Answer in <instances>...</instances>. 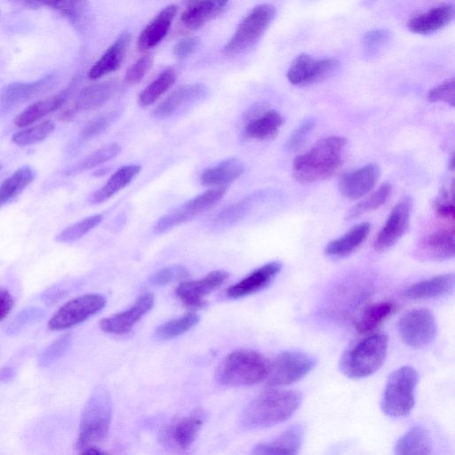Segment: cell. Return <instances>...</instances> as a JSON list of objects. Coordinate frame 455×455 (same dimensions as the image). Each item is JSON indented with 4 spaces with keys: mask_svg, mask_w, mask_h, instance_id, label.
Wrapping results in <instances>:
<instances>
[{
    "mask_svg": "<svg viewBox=\"0 0 455 455\" xmlns=\"http://www.w3.org/2000/svg\"><path fill=\"white\" fill-rule=\"evenodd\" d=\"M270 388L246 405L240 417L243 428L257 430L274 427L286 421L298 410L302 402L300 392Z\"/></svg>",
    "mask_w": 455,
    "mask_h": 455,
    "instance_id": "cell-1",
    "label": "cell"
},
{
    "mask_svg": "<svg viewBox=\"0 0 455 455\" xmlns=\"http://www.w3.org/2000/svg\"><path fill=\"white\" fill-rule=\"evenodd\" d=\"M347 140L331 136L317 141L310 149L298 156L292 174L299 181L315 182L332 177L339 169Z\"/></svg>",
    "mask_w": 455,
    "mask_h": 455,
    "instance_id": "cell-2",
    "label": "cell"
},
{
    "mask_svg": "<svg viewBox=\"0 0 455 455\" xmlns=\"http://www.w3.org/2000/svg\"><path fill=\"white\" fill-rule=\"evenodd\" d=\"M387 347V334L368 335L342 354L339 363V370L349 379L367 378L382 366Z\"/></svg>",
    "mask_w": 455,
    "mask_h": 455,
    "instance_id": "cell-3",
    "label": "cell"
},
{
    "mask_svg": "<svg viewBox=\"0 0 455 455\" xmlns=\"http://www.w3.org/2000/svg\"><path fill=\"white\" fill-rule=\"evenodd\" d=\"M112 419V401L108 390L101 385L93 388L80 418L76 448L95 445L108 435Z\"/></svg>",
    "mask_w": 455,
    "mask_h": 455,
    "instance_id": "cell-4",
    "label": "cell"
},
{
    "mask_svg": "<svg viewBox=\"0 0 455 455\" xmlns=\"http://www.w3.org/2000/svg\"><path fill=\"white\" fill-rule=\"evenodd\" d=\"M268 361L251 350H236L228 354L219 364L216 381L228 387L251 386L267 378Z\"/></svg>",
    "mask_w": 455,
    "mask_h": 455,
    "instance_id": "cell-5",
    "label": "cell"
},
{
    "mask_svg": "<svg viewBox=\"0 0 455 455\" xmlns=\"http://www.w3.org/2000/svg\"><path fill=\"white\" fill-rule=\"evenodd\" d=\"M418 381V371L409 365L402 366L390 373L380 403L383 413L392 418L409 415L415 405Z\"/></svg>",
    "mask_w": 455,
    "mask_h": 455,
    "instance_id": "cell-6",
    "label": "cell"
},
{
    "mask_svg": "<svg viewBox=\"0 0 455 455\" xmlns=\"http://www.w3.org/2000/svg\"><path fill=\"white\" fill-rule=\"evenodd\" d=\"M275 13V7L270 4L255 6L238 25L225 45V52L228 55H237L251 49L265 34Z\"/></svg>",
    "mask_w": 455,
    "mask_h": 455,
    "instance_id": "cell-7",
    "label": "cell"
},
{
    "mask_svg": "<svg viewBox=\"0 0 455 455\" xmlns=\"http://www.w3.org/2000/svg\"><path fill=\"white\" fill-rule=\"evenodd\" d=\"M316 363L317 359L307 352L283 351L269 364L267 385L269 387H279L295 383L306 377Z\"/></svg>",
    "mask_w": 455,
    "mask_h": 455,
    "instance_id": "cell-8",
    "label": "cell"
},
{
    "mask_svg": "<svg viewBox=\"0 0 455 455\" xmlns=\"http://www.w3.org/2000/svg\"><path fill=\"white\" fill-rule=\"evenodd\" d=\"M227 186L215 187L193 197L162 216L154 227L156 233H164L212 208L226 194Z\"/></svg>",
    "mask_w": 455,
    "mask_h": 455,
    "instance_id": "cell-9",
    "label": "cell"
},
{
    "mask_svg": "<svg viewBox=\"0 0 455 455\" xmlns=\"http://www.w3.org/2000/svg\"><path fill=\"white\" fill-rule=\"evenodd\" d=\"M106 298L98 293L84 294L72 299L61 306L48 322L52 331H61L79 324L100 311Z\"/></svg>",
    "mask_w": 455,
    "mask_h": 455,
    "instance_id": "cell-10",
    "label": "cell"
},
{
    "mask_svg": "<svg viewBox=\"0 0 455 455\" xmlns=\"http://www.w3.org/2000/svg\"><path fill=\"white\" fill-rule=\"evenodd\" d=\"M398 332L404 344L410 347L422 348L435 339L437 334L436 320L428 309H412L400 318Z\"/></svg>",
    "mask_w": 455,
    "mask_h": 455,
    "instance_id": "cell-11",
    "label": "cell"
},
{
    "mask_svg": "<svg viewBox=\"0 0 455 455\" xmlns=\"http://www.w3.org/2000/svg\"><path fill=\"white\" fill-rule=\"evenodd\" d=\"M339 66V62L335 58L314 59L307 53H300L291 62L286 77L293 85H310L328 78Z\"/></svg>",
    "mask_w": 455,
    "mask_h": 455,
    "instance_id": "cell-12",
    "label": "cell"
},
{
    "mask_svg": "<svg viewBox=\"0 0 455 455\" xmlns=\"http://www.w3.org/2000/svg\"><path fill=\"white\" fill-rule=\"evenodd\" d=\"M411 205V197L403 196L394 206L375 237L373 247L376 251H384L388 250L403 236L409 228Z\"/></svg>",
    "mask_w": 455,
    "mask_h": 455,
    "instance_id": "cell-13",
    "label": "cell"
},
{
    "mask_svg": "<svg viewBox=\"0 0 455 455\" xmlns=\"http://www.w3.org/2000/svg\"><path fill=\"white\" fill-rule=\"evenodd\" d=\"M55 80L54 74H48L32 82H15L5 85L0 91V116L47 90Z\"/></svg>",
    "mask_w": 455,
    "mask_h": 455,
    "instance_id": "cell-14",
    "label": "cell"
},
{
    "mask_svg": "<svg viewBox=\"0 0 455 455\" xmlns=\"http://www.w3.org/2000/svg\"><path fill=\"white\" fill-rule=\"evenodd\" d=\"M228 277L226 271H212L201 279L181 283L176 288V295L186 307H200L204 304V298L221 286Z\"/></svg>",
    "mask_w": 455,
    "mask_h": 455,
    "instance_id": "cell-15",
    "label": "cell"
},
{
    "mask_svg": "<svg viewBox=\"0 0 455 455\" xmlns=\"http://www.w3.org/2000/svg\"><path fill=\"white\" fill-rule=\"evenodd\" d=\"M155 297L152 293L141 294L124 311L101 319L100 329L108 333L124 334L132 328L153 307Z\"/></svg>",
    "mask_w": 455,
    "mask_h": 455,
    "instance_id": "cell-16",
    "label": "cell"
},
{
    "mask_svg": "<svg viewBox=\"0 0 455 455\" xmlns=\"http://www.w3.org/2000/svg\"><path fill=\"white\" fill-rule=\"evenodd\" d=\"M379 176V167L375 164H368L342 175L339 189L347 199H359L371 191Z\"/></svg>",
    "mask_w": 455,
    "mask_h": 455,
    "instance_id": "cell-17",
    "label": "cell"
},
{
    "mask_svg": "<svg viewBox=\"0 0 455 455\" xmlns=\"http://www.w3.org/2000/svg\"><path fill=\"white\" fill-rule=\"evenodd\" d=\"M282 269V263L275 260L256 268L247 276L230 286L227 296L230 299H241L256 293L269 285Z\"/></svg>",
    "mask_w": 455,
    "mask_h": 455,
    "instance_id": "cell-18",
    "label": "cell"
},
{
    "mask_svg": "<svg viewBox=\"0 0 455 455\" xmlns=\"http://www.w3.org/2000/svg\"><path fill=\"white\" fill-rule=\"evenodd\" d=\"M455 240L453 228L435 230L420 239L417 254L428 260H445L453 258Z\"/></svg>",
    "mask_w": 455,
    "mask_h": 455,
    "instance_id": "cell-19",
    "label": "cell"
},
{
    "mask_svg": "<svg viewBox=\"0 0 455 455\" xmlns=\"http://www.w3.org/2000/svg\"><path fill=\"white\" fill-rule=\"evenodd\" d=\"M454 15L453 5L443 4L411 18L407 22V28L413 34L431 35L449 25Z\"/></svg>",
    "mask_w": 455,
    "mask_h": 455,
    "instance_id": "cell-20",
    "label": "cell"
},
{
    "mask_svg": "<svg viewBox=\"0 0 455 455\" xmlns=\"http://www.w3.org/2000/svg\"><path fill=\"white\" fill-rule=\"evenodd\" d=\"M228 0H187L180 20L186 28L198 29L223 12Z\"/></svg>",
    "mask_w": 455,
    "mask_h": 455,
    "instance_id": "cell-21",
    "label": "cell"
},
{
    "mask_svg": "<svg viewBox=\"0 0 455 455\" xmlns=\"http://www.w3.org/2000/svg\"><path fill=\"white\" fill-rule=\"evenodd\" d=\"M302 426L294 424L269 442L254 446L253 454H297L303 442Z\"/></svg>",
    "mask_w": 455,
    "mask_h": 455,
    "instance_id": "cell-22",
    "label": "cell"
},
{
    "mask_svg": "<svg viewBox=\"0 0 455 455\" xmlns=\"http://www.w3.org/2000/svg\"><path fill=\"white\" fill-rule=\"evenodd\" d=\"M174 4L164 7L141 31L138 38V47L141 51L157 45L167 35L177 13Z\"/></svg>",
    "mask_w": 455,
    "mask_h": 455,
    "instance_id": "cell-23",
    "label": "cell"
},
{
    "mask_svg": "<svg viewBox=\"0 0 455 455\" xmlns=\"http://www.w3.org/2000/svg\"><path fill=\"white\" fill-rule=\"evenodd\" d=\"M131 41V34L123 32L104 54L94 63L88 73L91 79H98L116 71L123 62Z\"/></svg>",
    "mask_w": 455,
    "mask_h": 455,
    "instance_id": "cell-24",
    "label": "cell"
},
{
    "mask_svg": "<svg viewBox=\"0 0 455 455\" xmlns=\"http://www.w3.org/2000/svg\"><path fill=\"white\" fill-rule=\"evenodd\" d=\"M454 291V274H443L411 285L404 295L411 299H435L447 296Z\"/></svg>",
    "mask_w": 455,
    "mask_h": 455,
    "instance_id": "cell-25",
    "label": "cell"
},
{
    "mask_svg": "<svg viewBox=\"0 0 455 455\" xmlns=\"http://www.w3.org/2000/svg\"><path fill=\"white\" fill-rule=\"evenodd\" d=\"M206 92V88L201 84H192L180 86L170 93L154 110L157 118H165L173 115L177 110L188 102L200 99Z\"/></svg>",
    "mask_w": 455,
    "mask_h": 455,
    "instance_id": "cell-26",
    "label": "cell"
},
{
    "mask_svg": "<svg viewBox=\"0 0 455 455\" xmlns=\"http://www.w3.org/2000/svg\"><path fill=\"white\" fill-rule=\"evenodd\" d=\"M371 225L368 222L360 223L346 234L328 243L324 254L330 258L340 259L354 252L366 239Z\"/></svg>",
    "mask_w": 455,
    "mask_h": 455,
    "instance_id": "cell-27",
    "label": "cell"
},
{
    "mask_svg": "<svg viewBox=\"0 0 455 455\" xmlns=\"http://www.w3.org/2000/svg\"><path fill=\"white\" fill-rule=\"evenodd\" d=\"M70 93V88H66L59 93L29 105L15 118L18 127L28 126L42 119L50 113L59 109L64 105Z\"/></svg>",
    "mask_w": 455,
    "mask_h": 455,
    "instance_id": "cell-28",
    "label": "cell"
},
{
    "mask_svg": "<svg viewBox=\"0 0 455 455\" xmlns=\"http://www.w3.org/2000/svg\"><path fill=\"white\" fill-rule=\"evenodd\" d=\"M433 440L423 427H412L395 444L397 455H428L432 453Z\"/></svg>",
    "mask_w": 455,
    "mask_h": 455,
    "instance_id": "cell-29",
    "label": "cell"
},
{
    "mask_svg": "<svg viewBox=\"0 0 455 455\" xmlns=\"http://www.w3.org/2000/svg\"><path fill=\"white\" fill-rule=\"evenodd\" d=\"M140 166L138 164L122 166L111 175L100 188L90 195L88 198L89 202L96 204L109 199L118 191L129 185L140 173Z\"/></svg>",
    "mask_w": 455,
    "mask_h": 455,
    "instance_id": "cell-30",
    "label": "cell"
},
{
    "mask_svg": "<svg viewBox=\"0 0 455 455\" xmlns=\"http://www.w3.org/2000/svg\"><path fill=\"white\" fill-rule=\"evenodd\" d=\"M283 123L281 114L275 109H268L252 118L246 124L243 133L246 138L266 140L275 138Z\"/></svg>",
    "mask_w": 455,
    "mask_h": 455,
    "instance_id": "cell-31",
    "label": "cell"
},
{
    "mask_svg": "<svg viewBox=\"0 0 455 455\" xmlns=\"http://www.w3.org/2000/svg\"><path fill=\"white\" fill-rule=\"evenodd\" d=\"M243 170V164L238 159L228 158L204 170L200 176V183L205 187L227 186L240 177Z\"/></svg>",
    "mask_w": 455,
    "mask_h": 455,
    "instance_id": "cell-32",
    "label": "cell"
},
{
    "mask_svg": "<svg viewBox=\"0 0 455 455\" xmlns=\"http://www.w3.org/2000/svg\"><path fill=\"white\" fill-rule=\"evenodd\" d=\"M116 90V84L111 81L89 85L79 92L74 108L76 111L99 108L111 99Z\"/></svg>",
    "mask_w": 455,
    "mask_h": 455,
    "instance_id": "cell-33",
    "label": "cell"
},
{
    "mask_svg": "<svg viewBox=\"0 0 455 455\" xmlns=\"http://www.w3.org/2000/svg\"><path fill=\"white\" fill-rule=\"evenodd\" d=\"M397 310V305L392 301H380L368 306L355 323L361 334H369L382 324Z\"/></svg>",
    "mask_w": 455,
    "mask_h": 455,
    "instance_id": "cell-34",
    "label": "cell"
},
{
    "mask_svg": "<svg viewBox=\"0 0 455 455\" xmlns=\"http://www.w3.org/2000/svg\"><path fill=\"white\" fill-rule=\"evenodd\" d=\"M203 423V414L199 411L182 418L171 429L172 442L180 449H188L195 442Z\"/></svg>",
    "mask_w": 455,
    "mask_h": 455,
    "instance_id": "cell-35",
    "label": "cell"
},
{
    "mask_svg": "<svg viewBox=\"0 0 455 455\" xmlns=\"http://www.w3.org/2000/svg\"><path fill=\"white\" fill-rule=\"evenodd\" d=\"M121 152V146L112 142L89 154L76 164L67 167L62 173L66 176L76 175L97 167L116 157Z\"/></svg>",
    "mask_w": 455,
    "mask_h": 455,
    "instance_id": "cell-36",
    "label": "cell"
},
{
    "mask_svg": "<svg viewBox=\"0 0 455 455\" xmlns=\"http://www.w3.org/2000/svg\"><path fill=\"white\" fill-rule=\"evenodd\" d=\"M36 173L29 166H22L0 183V207L19 196L35 179Z\"/></svg>",
    "mask_w": 455,
    "mask_h": 455,
    "instance_id": "cell-37",
    "label": "cell"
},
{
    "mask_svg": "<svg viewBox=\"0 0 455 455\" xmlns=\"http://www.w3.org/2000/svg\"><path fill=\"white\" fill-rule=\"evenodd\" d=\"M175 81V70L166 68L140 93L139 104L143 107L153 104L174 84Z\"/></svg>",
    "mask_w": 455,
    "mask_h": 455,
    "instance_id": "cell-38",
    "label": "cell"
},
{
    "mask_svg": "<svg viewBox=\"0 0 455 455\" xmlns=\"http://www.w3.org/2000/svg\"><path fill=\"white\" fill-rule=\"evenodd\" d=\"M199 321L197 314L187 313L159 325L155 331V337L161 340L176 338L193 328Z\"/></svg>",
    "mask_w": 455,
    "mask_h": 455,
    "instance_id": "cell-39",
    "label": "cell"
},
{
    "mask_svg": "<svg viewBox=\"0 0 455 455\" xmlns=\"http://www.w3.org/2000/svg\"><path fill=\"white\" fill-rule=\"evenodd\" d=\"M391 189V185L388 182L381 184L372 194L351 207L345 219L353 220L379 208L389 197Z\"/></svg>",
    "mask_w": 455,
    "mask_h": 455,
    "instance_id": "cell-40",
    "label": "cell"
},
{
    "mask_svg": "<svg viewBox=\"0 0 455 455\" xmlns=\"http://www.w3.org/2000/svg\"><path fill=\"white\" fill-rule=\"evenodd\" d=\"M259 196H250L233 204L228 205L216 216L214 224L218 227H227L240 220L250 211Z\"/></svg>",
    "mask_w": 455,
    "mask_h": 455,
    "instance_id": "cell-41",
    "label": "cell"
},
{
    "mask_svg": "<svg viewBox=\"0 0 455 455\" xmlns=\"http://www.w3.org/2000/svg\"><path fill=\"white\" fill-rule=\"evenodd\" d=\"M54 123L45 120L28 129L14 133L12 137L13 143L19 146H29L41 142L54 130Z\"/></svg>",
    "mask_w": 455,
    "mask_h": 455,
    "instance_id": "cell-42",
    "label": "cell"
},
{
    "mask_svg": "<svg viewBox=\"0 0 455 455\" xmlns=\"http://www.w3.org/2000/svg\"><path fill=\"white\" fill-rule=\"evenodd\" d=\"M101 214H94L86 217L63 229L56 236V241L65 243H73L96 228L101 222Z\"/></svg>",
    "mask_w": 455,
    "mask_h": 455,
    "instance_id": "cell-43",
    "label": "cell"
},
{
    "mask_svg": "<svg viewBox=\"0 0 455 455\" xmlns=\"http://www.w3.org/2000/svg\"><path fill=\"white\" fill-rule=\"evenodd\" d=\"M71 343V336L66 333L50 344L39 355L38 363L49 366L58 361L67 352Z\"/></svg>",
    "mask_w": 455,
    "mask_h": 455,
    "instance_id": "cell-44",
    "label": "cell"
},
{
    "mask_svg": "<svg viewBox=\"0 0 455 455\" xmlns=\"http://www.w3.org/2000/svg\"><path fill=\"white\" fill-rule=\"evenodd\" d=\"M38 3L56 10L72 22H77L83 6L82 0H38Z\"/></svg>",
    "mask_w": 455,
    "mask_h": 455,
    "instance_id": "cell-45",
    "label": "cell"
},
{
    "mask_svg": "<svg viewBox=\"0 0 455 455\" xmlns=\"http://www.w3.org/2000/svg\"><path fill=\"white\" fill-rule=\"evenodd\" d=\"M117 116V111H112L98 115L92 118L82 129V138L90 139L101 133L110 126Z\"/></svg>",
    "mask_w": 455,
    "mask_h": 455,
    "instance_id": "cell-46",
    "label": "cell"
},
{
    "mask_svg": "<svg viewBox=\"0 0 455 455\" xmlns=\"http://www.w3.org/2000/svg\"><path fill=\"white\" fill-rule=\"evenodd\" d=\"M188 275V269L181 265H174L166 267L156 273H155L150 277V283L152 285H166L172 282L181 280Z\"/></svg>",
    "mask_w": 455,
    "mask_h": 455,
    "instance_id": "cell-47",
    "label": "cell"
},
{
    "mask_svg": "<svg viewBox=\"0 0 455 455\" xmlns=\"http://www.w3.org/2000/svg\"><path fill=\"white\" fill-rule=\"evenodd\" d=\"M431 102H443L454 107L455 105V80L450 78L433 87L427 93Z\"/></svg>",
    "mask_w": 455,
    "mask_h": 455,
    "instance_id": "cell-48",
    "label": "cell"
},
{
    "mask_svg": "<svg viewBox=\"0 0 455 455\" xmlns=\"http://www.w3.org/2000/svg\"><path fill=\"white\" fill-rule=\"evenodd\" d=\"M153 65V56L146 54L131 65L124 76V80L130 84L140 82Z\"/></svg>",
    "mask_w": 455,
    "mask_h": 455,
    "instance_id": "cell-49",
    "label": "cell"
},
{
    "mask_svg": "<svg viewBox=\"0 0 455 455\" xmlns=\"http://www.w3.org/2000/svg\"><path fill=\"white\" fill-rule=\"evenodd\" d=\"M315 125V121L314 118L305 119L291 133L288 138L285 148L293 151L298 149L307 138L311 131L314 129Z\"/></svg>",
    "mask_w": 455,
    "mask_h": 455,
    "instance_id": "cell-50",
    "label": "cell"
},
{
    "mask_svg": "<svg viewBox=\"0 0 455 455\" xmlns=\"http://www.w3.org/2000/svg\"><path fill=\"white\" fill-rule=\"evenodd\" d=\"M389 34L385 29H373L367 32L363 39V43L367 51L371 52L378 49L387 41Z\"/></svg>",
    "mask_w": 455,
    "mask_h": 455,
    "instance_id": "cell-51",
    "label": "cell"
},
{
    "mask_svg": "<svg viewBox=\"0 0 455 455\" xmlns=\"http://www.w3.org/2000/svg\"><path fill=\"white\" fill-rule=\"evenodd\" d=\"M200 40L197 37H186L179 41L173 48L174 54L179 58H186L191 55L199 46Z\"/></svg>",
    "mask_w": 455,
    "mask_h": 455,
    "instance_id": "cell-52",
    "label": "cell"
},
{
    "mask_svg": "<svg viewBox=\"0 0 455 455\" xmlns=\"http://www.w3.org/2000/svg\"><path fill=\"white\" fill-rule=\"evenodd\" d=\"M42 314V311L38 308L35 307H29L27 308L21 312L16 316V318L12 323L9 331L12 332H14L20 328H22L23 325L27 324L30 321L34 320L37 316H39Z\"/></svg>",
    "mask_w": 455,
    "mask_h": 455,
    "instance_id": "cell-53",
    "label": "cell"
},
{
    "mask_svg": "<svg viewBox=\"0 0 455 455\" xmlns=\"http://www.w3.org/2000/svg\"><path fill=\"white\" fill-rule=\"evenodd\" d=\"M13 306L14 299L10 291L5 288L0 287V321L7 316Z\"/></svg>",
    "mask_w": 455,
    "mask_h": 455,
    "instance_id": "cell-54",
    "label": "cell"
},
{
    "mask_svg": "<svg viewBox=\"0 0 455 455\" xmlns=\"http://www.w3.org/2000/svg\"><path fill=\"white\" fill-rule=\"evenodd\" d=\"M14 370L11 367H4L0 369V382H6L14 377Z\"/></svg>",
    "mask_w": 455,
    "mask_h": 455,
    "instance_id": "cell-55",
    "label": "cell"
},
{
    "mask_svg": "<svg viewBox=\"0 0 455 455\" xmlns=\"http://www.w3.org/2000/svg\"><path fill=\"white\" fill-rule=\"evenodd\" d=\"M81 453L90 455H102L105 454L106 452L104 451L100 450L96 446L92 445L81 450Z\"/></svg>",
    "mask_w": 455,
    "mask_h": 455,
    "instance_id": "cell-56",
    "label": "cell"
},
{
    "mask_svg": "<svg viewBox=\"0 0 455 455\" xmlns=\"http://www.w3.org/2000/svg\"><path fill=\"white\" fill-rule=\"evenodd\" d=\"M19 4L29 7H36L39 5L38 0H12Z\"/></svg>",
    "mask_w": 455,
    "mask_h": 455,
    "instance_id": "cell-57",
    "label": "cell"
},
{
    "mask_svg": "<svg viewBox=\"0 0 455 455\" xmlns=\"http://www.w3.org/2000/svg\"><path fill=\"white\" fill-rule=\"evenodd\" d=\"M2 169V164L0 163V170Z\"/></svg>",
    "mask_w": 455,
    "mask_h": 455,
    "instance_id": "cell-58",
    "label": "cell"
}]
</instances>
